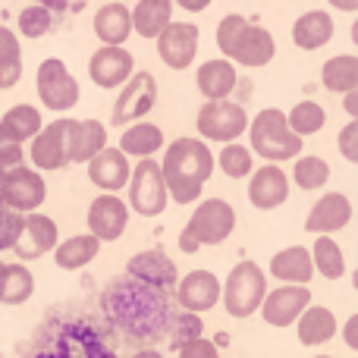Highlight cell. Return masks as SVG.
Masks as SVG:
<instances>
[{
	"label": "cell",
	"mask_w": 358,
	"mask_h": 358,
	"mask_svg": "<svg viewBox=\"0 0 358 358\" xmlns=\"http://www.w3.org/2000/svg\"><path fill=\"white\" fill-rule=\"evenodd\" d=\"M101 315L117 334L132 343H155L167 334L170 324V292L132 277H117L101 292Z\"/></svg>",
	"instance_id": "1"
},
{
	"label": "cell",
	"mask_w": 358,
	"mask_h": 358,
	"mask_svg": "<svg viewBox=\"0 0 358 358\" xmlns=\"http://www.w3.org/2000/svg\"><path fill=\"white\" fill-rule=\"evenodd\" d=\"M117 330L88 315H57L38 330L31 358H120Z\"/></svg>",
	"instance_id": "2"
},
{
	"label": "cell",
	"mask_w": 358,
	"mask_h": 358,
	"mask_svg": "<svg viewBox=\"0 0 358 358\" xmlns=\"http://www.w3.org/2000/svg\"><path fill=\"white\" fill-rule=\"evenodd\" d=\"M164 185H167L170 201L176 204H195L204 192V182L214 173V151L201 138H176L164 145L161 161Z\"/></svg>",
	"instance_id": "3"
},
{
	"label": "cell",
	"mask_w": 358,
	"mask_h": 358,
	"mask_svg": "<svg viewBox=\"0 0 358 358\" xmlns=\"http://www.w3.org/2000/svg\"><path fill=\"white\" fill-rule=\"evenodd\" d=\"M248 151L258 157H264L267 164H280L296 161L302 155V138L289 129L286 113L277 107H264L258 110V117L248 120Z\"/></svg>",
	"instance_id": "4"
},
{
	"label": "cell",
	"mask_w": 358,
	"mask_h": 358,
	"mask_svg": "<svg viewBox=\"0 0 358 358\" xmlns=\"http://www.w3.org/2000/svg\"><path fill=\"white\" fill-rule=\"evenodd\" d=\"M236 229V208L227 198H204L192 210L189 223L179 233V248L185 255H195L204 245H220Z\"/></svg>",
	"instance_id": "5"
},
{
	"label": "cell",
	"mask_w": 358,
	"mask_h": 358,
	"mask_svg": "<svg viewBox=\"0 0 358 358\" xmlns=\"http://www.w3.org/2000/svg\"><path fill=\"white\" fill-rule=\"evenodd\" d=\"M267 296V273L258 261H239L229 271L227 283H220V302L229 317H252Z\"/></svg>",
	"instance_id": "6"
},
{
	"label": "cell",
	"mask_w": 358,
	"mask_h": 358,
	"mask_svg": "<svg viewBox=\"0 0 358 358\" xmlns=\"http://www.w3.org/2000/svg\"><path fill=\"white\" fill-rule=\"evenodd\" d=\"M126 189H129V201H126V208L136 210L138 217H161L170 204L161 164H157L155 157H142V161L132 167Z\"/></svg>",
	"instance_id": "7"
},
{
	"label": "cell",
	"mask_w": 358,
	"mask_h": 358,
	"mask_svg": "<svg viewBox=\"0 0 358 358\" xmlns=\"http://www.w3.org/2000/svg\"><path fill=\"white\" fill-rule=\"evenodd\" d=\"M198 136L201 142H217V145H229L239 142L248 129V113L242 104H233V101H204L198 107Z\"/></svg>",
	"instance_id": "8"
},
{
	"label": "cell",
	"mask_w": 358,
	"mask_h": 358,
	"mask_svg": "<svg viewBox=\"0 0 358 358\" xmlns=\"http://www.w3.org/2000/svg\"><path fill=\"white\" fill-rule=\"evenodd\" d=\"M35 88H38V98L48 110L54 113H66L79 104L82 98V88L76 82V76L69 73V66L60 60V57H48V60L38 66L35 73Z\"/></svg>",
	"instance_id": "9"
},
{
	"label": "cell",
	"mask_w": 358,
	"mask_h": 358,
	"mask_svg": "<svg viewBox=\"0 0 358 358\" xmlns=\"http://www.w3.org/2000/svg\"><path fill=\"white\" fill-rule=\"evenodd\" d=\"M157 104V79L151 73H132L129 79L120 85V94L113 101L110 126H129L138 123L142 117H148Z\"/></svg>",
	"instance_id": "10"
},
{
	"label": "cell",
	"mask_w": 358,
	"mask_h": 358,
	"mask_svg": "<svg viewBox=\"0 0 358 358\" xmlns=\"http://www.w3.org/2000/svg\"><path fill=\"white\" fill-rule=\"evenodd\" d=\"M48 198V182L38 170L31 167H13L0 176V201L3 208L16 210V214H31L38 210Z\"/></svg>",
	"instance_id": "11"
},
{
	"label": "cell",
	"mask_w": 358,
	"mask_h": 358,
	"mask_svg": "<svg viewBox=\"0 0 358 358\" xmlns=\"http://www.w3.org/2000/svg\"><path fill=\"white\" fill-rule=\"evenodd\" d=\"M198 25L195 22H170L161 35L155 38L157 41V57L164 60V66L176 69H189L198 57Z\"/></svg>",
	"instance_id": "12"
},
{
	"label": "cell",
	"mask_w": 358,
	"mask_h": 358,
	"mask_svg": "<svg viewBox=\"0 0 358 358\" xmlns=\"http://www.w3.org/2000/svg\"><path fill=\"white\" fill-rule=\"evenodd\" d=\"M308 305H311L308 286L286 283V286H277V289L267 292L258 311H261V317H264V324H271V327H292Z\"/></svg>",
	"instance_id": "13"
},
{
	"label": "cell",
	"mask_w": 358,
	"mask_h": 358,
	"mask_svg": "<svg viewBox=\"0 0 358 358\" xmlns=\"http://www.w3.org/2000/svg\"><path fill=\"white\" fill-rule=\"evenodd\" d=\"M129 227V208L123 198L101 192L92 204H88V233L98 242H117Z\"/></svg>",
	"instance_id": "14"
},
{
	"label": "cell",
	"mask_w": 358,
	"mask_h": 358,
	"mask_svg": "<svg viewBox=\"0 0 358 358\" xmlns=\"http://www.w3.org/2000/svg\"><path fill=\"white\" fill-rule=\"evenodd\" d=\"M132 73H136V57L126 48H98L88 60V76L104 92H117Z\"/></svg>",
	"instance_id": "15"
},
{
	"label": "cell",
	"mask_w": 358,
	"mask_h": 358,
	"mask_svg": "<svg viewBox=\"0 0 358 358\" xmlns=\"http://www.w3.org/2000/svg\"><path fill=\"white\" fill-rule=\"evenodd\" d=\"M289 198V173L280 164H264V167L248 173V201L258 210H277Z\"/></svg>",
	"instance_id": "16"
},
{
	"label": "cell",
	"mask_w": 358,
	"mask_h": 358,
	"mask_svg": "<svg viewBox=\"0 0 358 358\" xmlns=\"http://www.w3.org/2000/svg\"><path fill=\"white\" fill-rule=\"evenodd\" d=\"M57 242H60V229H57L54 217L31 210V214H25L22 233H19L13 252H16L22 261H35V258H44L48 252H54Z\"/></svg>",
	"instance_id": "17"
},
{
	"label": "cell",
	"mask_w": 358,
	"mask_h": 358,
	"mask_svg": "<svg viewBox=\"0 0 358 358\" xmlns=\"http://www.w3.org/2000/svg\"><path fill=\"white\" fill-rule=\"evenodd\" d=\"M126 277L142 280V283L155 286V289H161V292H170V289H176L179 271H176L173 258H170L167 252H161V248H148V252H138V255L129 258V264H126Z\"/></svg>",
	"instance_id": "18"
},
{
	"label": "cell",
	"mask_w": 358,
	"mask_h": 358,
	"mask_svg": "<svg viewBox=\"0 0 358 358\" xmlns=\"http://www.w3.org/2000/svg\"><path fill=\"white\" fill-rule=\"evenodd\" d=\"M352 223V201L343 192H327L311 204L308 217H305V229L315 236H330L340 233Z\"/></svg>",
	"instance_id": "19"
},
{
	"label": "cell",
	"mask_w": 358,
	"mask_h": 358,
	"mask_svg": "<svg viewBox=\"0 0 358 358\" xmlns=\"http://www.w3.org/2000/svg\"><path fill=\"white\" fill-rule=\"evenodd\" d=\"M176 302L182 311L201 315L220 302V280L214 271H189L182 280H176Z\"/></svg>",
	"instance_id": "20"
},
{
	"label": "cell",
	"mask_w": 358,
	"mask_h": 358,
	"mask_svg": "<svg viewBox=\"0 0 358 358\" xmlns=\"http://www.w3.org/2000/svg\"><path fill=\"white\" fill-rule=\"evenodd\" d=\"M66 126H69V117L66 120H57V123H44L41 132L31 138V167L35 170H63L69 164L66 157Z\"/></svg>",
	"instance_id": "21"
},
{
	"label": "cell",
	"mask_w": 358,
	"mask_h": 358,
	"mask_svg": "<svg viewBox=\"0 0 358 358\" xmlns=\"http://www.w3.org/2000/svg\"><path fill=\"white\" fill-rule=\"evenodd\" d=\"M129 173H132L129 157L120 148H110V145H104V148L88 161V179H92V185H98L101 192H107V195H117L120 189H126Z\"/></svg>",
	"instance_id": "22"
},
{
	"label": "cell",
	"mask_w": 358,
	"mask_h": 358,
	"mask_svg": "<svg viewBox=\"0 0 358 358\" xmlns=\"http://www.w3.org/2000/svg\"><path fill=\"white\" fill-rule=\"evenodd\" d=\"M273 57H277V41H273V35L264 25L248 22L239 44H236L233 57H229V63H233V66H245V69H261V66H267Z\"/></svg>",
	"instance_id": "23"
},
{
	"label": "cell",
	"mask_w": 358,
	"mask_h": 358,
	"mask_svg": "<svg viewBox=\"0 0 358 358\" xmlns=\"http://www.w3.org/2000/svg\"><path fill=\"white\" fill-rule=\"evenodd\" d=\"M107 145V126L101 120H69L66 157L69 164H88Z\"/></svg>",
	"instance_id": "24"
},
{
	"label": "cell",
	"mask_w": 358,
	"mask_h": 358,
	"mask_svg": "<svg viewBox=\"0 0 358 358\" xmlns=\"http://www.w3.org/2000/svg\"><path fill=\"white\" fill-rule=\"evenodd\" d=\"M195 85L201 92V98L208 101H227L233 94V88L239 85V73L229 60L217 57V60H204L195 73Z\"/></svg>",
	"instance_id": "25"
},
{
	"label": "cell",
	"mask_w": 358,
	"mask_h": 358,
	"mask_svg": "<svg viewBox=\"0 0 358 358\" xmlns=\"http://www.w3.org/2000/svg\"><path fill=\"white\" fill-rule=\"evenodd\" d=\"M94 35L104 48H123L132 35V16H129V6L120 3V0H110L104 3L98 13H94Z\"/></svg>",
	"instance_id": "26"
},
{
	"label": "cell",
	"mask_w": 358,
	"mask_h": 358,
	"mask_svg": "<svg viewBox=\"0 0 358 358\" xmlns=\"http://www.w3.org/2000/svg\"><path fill=\"white\" fill-rule=\"evenodd\" d=\"M271 277L289 286H311L315 277V264H311V252L305 245H289L271 258Z\"/></svg>",
	"instance_id": "27"
},
{
	"label": "cell",
	"mask_w": 358,
	"mask_h": 358,
	"mask_svg": "<svg viewBox=\"0 0 358 358\" xmlns=\"http://www.w3.org/2000/svg\"><path fill=\"white\" fill-rule=\"evenodd\" d=\"M336 35V22L327 10H308L292 22V41L302 50H317L330 44Z\"/></svg>",
	"instance_id": "28"
},
{
	"label": "cell",
	"mask_w": 358,
	"mask_h": 358,
	"mask_svg": "<svg viewBox=\"0 0 358 358\" xmlns=\"http://www.w3.org/2000/svg\"><path fill=\"white\" fill-rule=\"evenodd\" d=\"M336 330H340L336 315L330 308H324V305H308L296 321V334L302 346H324V343H330L336 336Z\"/></svg>",
	"instance_id": "29"
},
{
	"label": "cell",
	"mask_w": 358,
	"mask_h": 358,
	"mask_svg": "<svg viewBox=\"0 0 358 358\" xmlns=\"http://www.w3.org/2000/svg\"><path fill=\"white\" fill-rule=\"evenodd\" d=\"M129 16H132V31L138 38L155 41L173 22V0H138L129 10Z\"/></svg>",
	"instance_id": "30"
},
{
	"label": "cell",
	"mask_w": 358,
	"mask_h": 358,
	"mask_svg": "<svg viewBox=\"0 0 358 358\" xmlns=\"http://www.w3.org/2000/svg\"><path fill=\"white\" fill-rule=\"evenodd\" d=\"M98 252H101V242L92 233H79V236H69V239L57 242L54 264L60 271H82V267H88L98 258Z\"/></svg>",
	"instance_id": "31"
},
{
	"label": "cell",
	"mask_w": 358,
	"mask_h": 358,
	"mask_svg": "<svg viewBox=\"0 0 358 358\" xmlns=\"http://www.w3.org/2000/svg\"><path fill=\"white\" fill-rule=\"evenodd\" d=\"M44 120H41V110L31 104H16L0 117V138H10V142L22 145V142H31V138L41 132Z\"/></svg>",
	"instance_id": "32"
},
{
	"label": "cell",
	"mask_w": 358,
	"mask_h": 358,
	"mask_svg": "<svg viewBox=\"0 0 358 358\" xmlns=\"http://www.w3.org/2000/svg\"><path fill=\"white\" fill-rule=\"evenodd\" d=\"M164 129L157 123H132L123 129V136H120V151H123L126 157H155L157 151L164 148Z\"/></svg>",
	"instance_id": "33"
},
{
	"label": "cell",
	"mask_w": 358,
	"mask_h": 358,
	"mask_svg": "<svg viewBox=\"0 0 358 358\" xmlns=\"http://www.w3.org/2000/svg\"><path fill=\"white\" fill-rule=\"evenodd\" d=\"M321 85L334 94H349L358 88V57L336 54L321 66Z\"/></svg>",
	"instance_id": "34"
},
{
	"label": "cell",
	"mask_w": 358,
	"mask_h": 358,
	"mask_svg": "<svg viewBox=\"0 0 358 358\" xmlns=\"http://www.w3.org/2000/svg\"><path fill=\"white\" fill-rule=\"evenodd\" d=\"M22 79V48L13 29L0 25V92H10Z\"/></svg>",
	"instance_id": "35"
},
{
	"label": "cell",
	"mask_w": 358,
	"mask_h": 358,
	"mask_svg": "<svg viewBox=\"0 0 358 358\" xmlns=\"http://www.w3.org/2000/svg\"><path fill=\"white\" fill-rule=\"evenodd\" d=\"M311 264L315 273H321L324 280H340L346 277V255H343L340 242L334 236H317L311 245Z\"/></svg>",
	"instance_id": "36"
},
{
	"label": "cell",
	"mask_w": 358,
	"mask_h": 358,
	"mask_svg": "<svg viewBox=\"0 0 358 358\" xmlns=\"http://www.w3.org/2000/svg\"><path fill=\"white\" fill-rule=\"evenodd\" d=\"M35 292V277L25 264H6L3 283H0V302L3 305H22Z\"/></svg>",
	"instance_id": "37"
},
{
	"label": "cell",
	"mask_w": 358,
	"mask_h": 358,
	"mask_svg": "<svg viewBox=\"0 0 358 358\" xmlns=\"http://www.w3.org/2000/svg\"><path fill=\"white\" fill-rule=\"evenodd\" d=\"M286 123H289V129L305 142L308 136H317V132L327 126V110H324L317 101H299V104L286 113Z\"/></svg>",
	"instance_id": "38"
},
{
	"label": "cell",
	"mask_w": 358,
	"mask_h": 358,
	"mask_svg": "<svg viewBox=\"0 0 358 358\" xmlns=\"http://www.w3.org/2000/svg\"><path fill=\"white\" fill-rule=\"evenodd\" d=\"M292 182H296L299 189H305V192L324 189V185L330 182V164L324 161V157H317V155H308V157L299 155L296 164H292Z\"/></svg>",
	"instance_id": "39"
},
{
	"label": "cell",
	"mask_w": 358,
	"mask_h": 358,
	"mask_svg": "<svg viewBox=\"0 0 358 358\" xmlns=\"http://www.w3.org/2000/svg\"><path fill=\"white\" fill-rule=\"evenodd\" d=\"M214 167H220L229 179H245L255 170V155L248 151V145L229 142L220 148V155L214 157Z\"/></svg>",
	"instance_id": "40"
},
{
	"label": "cell",
	"mask_w": 358,
	"mask_h": 358,
	"mask_svg": "<svg viewBox=\"0 0 358 358\" xmlns=\"http://www.w3.org/2000/svg\"><path fill=\"white\" fill-rule=\"evenodd\" d=\"M204 334V324H201V315H192V311H179V315H170V324H167V334L173 349H179L182 343H192Z\"/></svg>",
	"instance_id": "41"
},
{
	"label": "cell",
	"mask_w": 358,
	"mask_h": 358,
	"mask_svg": "<svg viewBox=\"0 0 358 358\" xmlns=\"http://www.w3.org/2000/svg\"><path fill=\"white\" fill-rule=\"evenodd\" d=\"M54 29V13L41 3H31L19 13V35L25 38H44Z\"/></svg>",
	"instance_id": "42"
},
{
	"label": "cell",
	"mask_w": 358,
	"mask_h": 358,
	"mask_svg": "<svg viewBox=\"0 0 358 358\" xmlns=\"http://www.w3.org/2000/svg\"><path fill=\"white\" fill-rule=\"evenodd\" d=\"M252 22V19H245L242 13H229V16H223L220 22H217V48H220L223 60H229L236 50V44H239L242 31H245V25Z\"/></svg>",
	"instance_id": "43"
},
{
	"label": "cell",
	"mask_w": 358,
	"mask_h": 358,
	"mask_svg": "<svg viewBox=\"0 0 358 358\" xmlns=\"http://www.w3.org/2000/svg\"><path fill=\"white\" fill-rule=\"evenodd\" d=\"M176 355L179 358H220V349H217V343L198 336V340H192V343H182V346L176 349Z\"/></svg>",
	"instance_id": "44"
},
{
	"label": "cell",
	"mask_w": 358,
	"mask_h": 358,
	"mask_svg": "<svg viewBox=\"0 0 358 358\" xmlns=\"http://www.w3.org/2000/svg\"><path fill=\"white\" fill-rule=\"evenodd\" d=\"M340 155L346 157L349 164H355L358 161V120H349L346 126L340 129Z\"/></svg>",
	"instance_id": "45"
},
{
	"label": "cell",
	"mask_w": 358,
	"mask_h": 358,
	"mask_svg": "<svg viewBox=\"0 0 358 358\" xmlns=\"http://www.w3.org/2000/svg\"><path fill=\"white\" fill-rule=\"evenodd\" d=\"M22 164H25L22 145L10 142V138H0V176H3L6 170H13V167H22Z\"/></svg>",
	"instance_id": "46"
},
{
	"label": "cell",
	"mask_w": 358,
	"mask_h": 358,
	"mask_svg": "<svg viewBox=\"0 0 358 358\" xmlns=\"http://www.w3.org/2000/svg\"><path fill=\"white\" fill-rule=\"evenodd\" d=\"M346 346L349 349H358V315H352L346 321Z\"/></svg>",
	"instance_id": "47"
},
{
	"label": "cell",
	"mask_w": 358,
	"mask_h": 358,
	"mask_svg": "<svg viewBox=\"0 0 358 358\" xmlns=\"http://www.w3.org/2000/svg\"><path fill=\"white\" fill-rule=\"evenodd\" d=\"M176 6H182L185 13H201V10H208L214 0H173Z\"/></svg>",
	"instance_id": "48"
},
{
	"label": "cell",
	"mask_w": 358,
	"mask_h": 358,
	"mask_svg": "<svg viewBox=\"0 0 358 358\" xmlns=\"http://www.w3.org/2000/svg\"><path fill=\"white\" fill-rule=\"evenodd\" d=\"M343 107H346L349 120H358V88L349 92V94H343Z\"/></svg>",
	"instance_id": "49"
},
{
	"label": "cell",
	"mask_w": 358,
	"mask_h": 358,
	"mask_svg": "<svg viewBox=\"0 0 358 358\" xmlns=\"http://www.w3.org/2000/svg\"><path fill=\"white\" fill-rule=\"evenodd\" d=\"M327 3L340 13H358V0H327Z\"/></svg>",
	"instance_id": "50"
},
{
	"label": "cell",
	"mask_w": 358,
	"mask_h": 358,
	"mask_svg": "<svg viewBox=\"0 0 358 358\" xmlns=\"http://www.w3.org/2000/svg\"><path fill=\"white\" fill-rule=\"evenodd\" d=\"M132 358H164L157 349H138V352H132Z\"/></svg>",
	"instance_id": "51"
},
{
	"label": "cell",
	"mask_w": 358,
	"mask_h": 358,
	"mask_svg": "<svg viewBox=\"0 0 358 358\" xmlns=\"http://www.w3.org/2000/svg\"><path fill=\"white\" fill-rule=\"evenodd\" d=\"M3 267H6V264H3V261H0V283H3Z\"/></svg>",
	"instance_id": "52"
},
{
	"label": "cell",
	"mask_w": 358,
	"mask_h": 358,
	"mask_svg": "<svg viewBox=\"0 0 358 358\" xmlns=\"http://www.w3.org/2000/svg\"><path fill=\"white\" fill-rule=\"evenodd\" d=\"M315 358H336V355H315Z\"/></svg>",
	"instance_id": "53"
},
{
	"label": "cell",
	"mask_w": 358,
	"mask_h": 358,
	"mask_svg": "<svg viewBox=\"0 0 358 358\" xmlns=\"http://www.w3.org/2000/svg\"><path fill=\"white\" fill-rule=\"evenodd\" d=\"M0 358H3V355H0Z\"/></svg>",
	"instance_id": "54"
}]
</instances>
